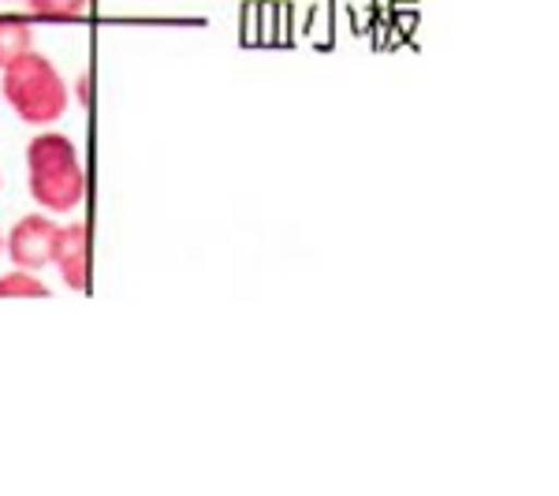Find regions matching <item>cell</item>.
<instances>
[{"instance_id": "7", "label": "cell", "mask_w": 559, "mask_h": 496, "mask_svg": "<svg viewBox=\"0 0 559 496\" xmlns=\"http://www.w3.org/2000/svg\"><path fill=\"white\" fill-rule=\"evenodd\" d=\"M34 15H45V20H75V15L86 12L90 0H26Z\"/></svg>"}, {"instance_id": "5", "label": "cell", "mask_w": 559, "mask_h": 496, "mask_svg": "<svg viewBox=\"0 0 559 496\" xmlns=\"http://www.w3.org/2000/svg\"><path fill=\"white\" fill-rule=\"evenodd\" d=\"M49 295L52 292L31 269H15V273L0 276V299H49Z\"/></svg>"}, {"instance_id": "6", "label": "cell", "mask_w": 559, "mask_h": 496, "mask_svg": "<svg viewBox=\"0 0 559 496\" xmlns=\"http://www.w3.org/2000/svg\"><path fill=\"white\" fill-rule=\"evenodd\" d=\"M34 49V34L26 23L0 20V68H8L12 60H20L23 52Z\"/></svg>"}, {"instance_id": "1", "label": "cell", "mask_w": 559, "mask_h": 496, "mask_svg": "<svg viewBox=\"0 0 559 496\" xmlns=\"http://www.w3.org/2000/svg\"><path fill=\"white\" fill-rule=\"evenodd\" d=\"M26 179H31L34 202L49 213H71L86 198V173L79 150L68 134L49 131L31 139L26 146Z\"/></svg>"}, {"instance_id": "8", "label": "cell", "mask_w": 559, "mask_h": 496, "mask_svg": "<svg viewBox=\"0 0 559 496\" xmlns=\"http://www.w3.org/2000/svg\"><path fill=\"white\" fill-rule=\"evenodd\" d=\"M0 247H4V239H0Z\"/></svg>"}, {"instance_id": "2", "label": "cell", "mask_w": 559, "mask_h": 496, "mask_svg": "<svg viewBox=\"0 0 559 496\" xmlns=\"http://www.w3.org/2000/svg\"><path fill=\"white\" fill-rule=\"evenodd\" d=\"M4 90L8 105L15 108V116L26 123H57L68 113V86L60 79V71L52 68L49 57L41 52H23L20 60L4 68Z\"/></svg>"}, {"instance_id": "3", "label": "cell", "mask_w": 559, "mask_h": 496, "mask_svg": "<svg viewBox=\"0 0 559 496\" xmlns=\"http://www.w3.org/2000/svg\"><path fill=\"white\" fill-rule=\"evenodd\" d=\"M57 228L49 216H23L20 224L8 236V258L15 261L20 269H31V273H41L45 265L52 261V239H57Z\"/></svg>"}, {"instance_id": "4", "label": "cell", "mask_w": 559, "mask_h": 496, "mask_svg": "<svg viewBox=\"0 0 559 496\" xmlns=\"http://www.w3.org/2000/svg\"><path fill=\"white\" fill-rule=\"evenodd\" d=\"M52 265L60 269L71 292H86L90 284V232L83 221H71L68 228H57L52 239Z\"/></svg>"}]
</instances>
